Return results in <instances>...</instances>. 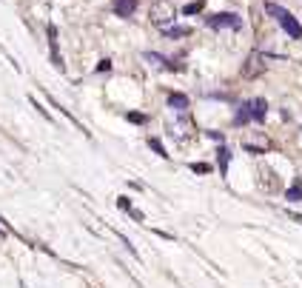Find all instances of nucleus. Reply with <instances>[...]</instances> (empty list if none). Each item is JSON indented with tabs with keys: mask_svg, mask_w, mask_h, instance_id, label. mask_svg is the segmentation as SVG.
I'll use <instances>...</instances> for the list:
<instances>
[{
	"mask_svg": "<svg viewBox=\"0 0 302 288\" xmlns=\"http://www.w3.org/2000/svg\"><path fill=\"white\" fill-rule=\"evenodd\" d=\"M265 12H268L282 29H285L288 37H294V40H302V26H300V20L291 15L288 9H282V6H277V3H265Z\"/></svg>",
	"mask_w": 302,
	"mask_h": 288,
	"instance_id": "obj_1",
	"label": "nucleus"
},
{
	"mask_svg": "<svg viewBox=\"0 0 302 288\" xmlns=\"http://www.w3.org/2000/svg\"><path fill=\"white\" fill-rule=\"evenodd\" d=\"M205 23L211 29H242V17H237L234 12H219V15L205 17Z\"/></svg>",
	"mask_w": 302,
	"mask_h": 288,
	"instance_id": "obj_2",
	"label": "nucleus"
},
{
	"mask_svg": "<svg viewBox=\"0 0 302 288\" xmlns=\"http://www.w3.org/2000/svg\"><path fill=\"white\" fill-rule=\"evenodd\" d=\"M174 15H177V12H174V6H171L168 0H160V3H157V6L151 9V17H154V23H160L163 29H166V20H174Z\"/></svg>",
	"mask_w": 302,
	"mask_h": 288,
	"instance_id": "obj_3",
	"label": "nucleus"
},
{
	"mask_svg": "<svg viewBox=\"0 0 302 288\" xmlns=\"http://www.w3.org/2000/svg\"><path fill=\"white\" fill-rule=\"evenodd\" d=\"M262 71H265L262 54H259V51L248 54V60H245V66H242V77H257V74H262Z\"/></svg>",
	"mask_w": 302,
	"mask_h": 288,
	"instance_id": "obj_4",
	"label": "nucleus"
},
{
	"mask_svg": "<svg viewBox=\"0 0 302 288\" xmlns=\"http://www.w3.org/2000/svg\"><path fill=\"white\" fill-rule=\"evenodd\" d=\"M143 57H146L149 63H154V66H160V68H168V71H174V68H180V66H177V63H171V60H166V57H163V54H157V51H146Z\"/></svg>",
	"mask_w": 302,
	"mask_h": 288,
	"instance_id": "obj_5",
	"label": "nucleus"
},
{
	"mask_svg": "<svg viewBox=\"0 0 302 288\" xmlns=\"http://www.w3.org/2000/svg\"><path fill=\"white\" fill-rule=\"evenodd\" d=\"M248 103H251V117L257 120V123H262V120H265V114H268V103L262 100V97L248 100Z\"/></svg>",
	"mask_w": 302,
	"mask_h": 288,
	"instance_id": "obj_6",
	"label": "nucleus"
},
{
	"mask_svg": "<svg viewBox=\"0 0 302 288\" xmlns=\"http://www.w3.org/2000/svg\"><path fill=\"white\" fill-rule=\"evenodd\" d=\"M114 12H117V17H131L137 12V0H117Z\"/></svg>",
	"mask_w": 302,
	"mask_h": 288,
	"instance_id": "obj_7",
	"label": "nucleus"
},
{
	"mask_svg": "<svg viewBox=\"0 0 302 288\" xmlns=\"http://www.w3.org/2000/svg\"><path fill=\"white\" fill-rule=\"evenodd\" d=\"M168 106H171L174 111H185V109H188V97L180 94V91H171V94H168Z\"/></svg>",
	"mask_w": 302,
	"mask_h": 288,
	"instance_id": "obj_8",
	"label": "nucleus"
},
{
	"mask_svg": "<svg viewBox=\"0 0 302 288\" xmlns=\"http://www.w3.org/2000/svg\"><path fill=\"white\" fill-rule=\"evenodd\" d=\"M248 120H254L251 117V103H242V106H239V111H237V117H234V123H237V126H245Z\"/></svg>",
	"mask_w": 302,
	"mask_h": 288,
	"instance_id": "obj_9",
	"label": "nucleus"
},
{
	"mask_svg": "<svg viewBox=\"0 0 302 288\" xmlns=\"http://www.w3.org/2000/svg\"><path fill=\"white\" fill-rule=\"evenodd\" d=\"M163 32H166L168 37H188V34H191V29H185V26H166Z\"/></svg>",
	"mask_w": 302,
	"mask_h": 288,
	"instance_id": "obj_10",
	"label": "nucleus"
},
{
	"mask_svg": "<svg viewBox=\"0 0 302 288\" xmlns=\"http://www.w3.org/2000/svg\"><path fill=\"white\" fill-rule=\"evenodd\" d=\"M149 149H154V152L160 154L163 160H168V152H166V146H163V143H160L157 137H149Z\"/></svg>",
	"mask_w": 302,
	"mask_h": 288,
	"instance_id": "obj_11",
	"label": "nucleus"
},
{
	"mask_svg": "<svg viewBox=\"0 0 302 288\" xmlns=\"http://www.w3.org/2000/svg\"><path fill=\"white\" fill-rule=\"evenodd\" d=\"M288 200H294V203H297V200H302V183L300 180H297V183H294V186L288 188V194H285Z\"/></svg>",
	"mask_w": 302,
	"mask_h": 288,
	"instance_id": "obj_12",
	"label": "nucleus"
},
{
	"mask_svg": "<svg viewBox=\"0 0 302 288\" xmlns=\"http://www.w3.org/2000/svg\"><path fill=\"white\" fill-rule=\"evenodd\" d=\"M219 174H225L228 171V160H231V154H228V149H219Z\"/></svg>",
	"mask_w": 302,
	"mask_h": 288,
	"instance_id": "obj_13",
	"label": "nucleus"
},
{
	"mask_svg": "<svg viewBox=\"0 0 302 288\" xmlns=\"http://www.w3.org/2000/svg\"><path fill=\"white\" fill-rule=\"evenodd\" d=\"M202 6H205V0H194V3H188L183 12L185 15H197V12H202Z\"/></svg>",
	"mask_w": 302,
	"mask_h": 288,
	"instance_id": "obj_14",
	"label": "nucleus"
},
{
	"mask_svg": "<svg viewBox=\"0 0 302 288\" xmlns=\"http://www.w3.org/2000/svg\"><path fill=\"white\" fill-rule=\"evenodd\" d=\"M191 171H194V174H208L211 166H208V163H191Z\"/></svg>",
	"mask_w": 302,
	"mask_h": 288,
	"instance_id": "obj_15",
	"label": "nucleus"
},
{
	"mask_svg": "<svg viewBox=\"0 0 302 288\" xmlns=\"http://www.w3.org/2000/svg\"><path fill=\"white\" fill-rule=\"evenodd\" d=\"M29 103H32V106H34V109H37V111H40V114H43V117H46V120H49V123H54V117H51V114H49V111H46V109H43V106H40V103H37V100H34V97H29Z\"/></svg>",
	"mask_w": 302,
	"mask_h": 288,
	"instance_id": "obj_16",
	"label": "nucleus"
},
{
	"mask_svg": "<svg viewBox=\"0 0 302 288\" xmlns=\"http://www.w3.org/2000/svg\"><path fill=\"white\" fill-rule=\"evenodd\" d=\"M126 120H131V123H146V117H143V114H137V111H129Z\"/></svg>",
	"mask_w": 302,
	"mask_h": 288,
	"instance_id": "obj_17",
	"label": "nucleus"
},
{
	"mask_svg": "<svg viewBox=\"0 0 302 288\" xmlns=\"http://www.w3.org/2000/svg\"><path fill=\"white\" fill-rule=\"evenodd\" d=\"M117 205L123 208V211H131V200H129V197H120V200H117Z\"/></svg>",
	"mask_w": 302,
	"mask_h": 288,
	"instance_id": "obj_18",
	"label": "nucleus"
},
{
	"mask_svg": "<svg viewBox=\"0 0 302 288\" xmlns=\"http://www.w3.org/2000/svg\"><path fill=\"white\" fill-rule=\"evenodd\" d=\"M97 71H111V60L106 57V60H100V66H97Z\"/></svg>",
	"mask_w": 302,
	"mask_h": 288,
	"instance_id": "obj_19",
	"label": "nucleus"
},
{
	"mask_svg": "<svg viewBox=\"0 0 302 288\" xmlns=\"http://www.w3.org/2000/svg\"><path fill=\"white\" fill-rule=\"evenodd\" d=\"M291 217H294V220H297V222H302V217H300V214H291Z\"/></svg>",
	"mask_w": 302,
	"mask_h": 288,
	"instance_id": "obj_20",
	"label": "nucleus"
}]
</instances>
